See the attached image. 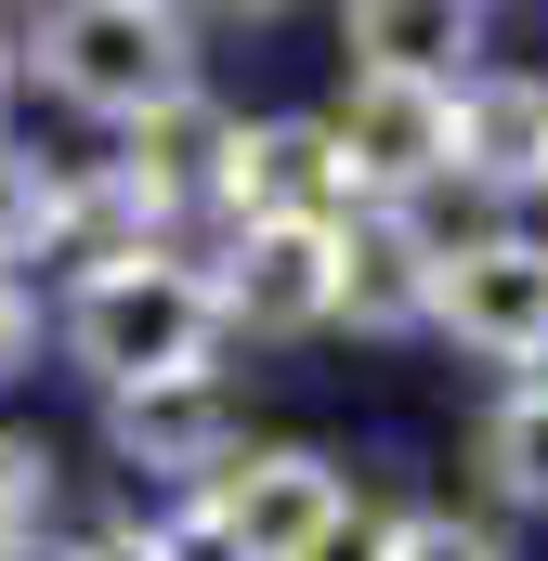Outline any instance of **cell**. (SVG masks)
Here are the masks:
<instances>
[{"label":"cell","instance_id":"obj_19","mask_svg":"<svg viewBox=\"0 0 548 561\" xmlns=\"http://www.w3.org/2000/svg\"><path fill=\"white\" fill-rule=\"evenodd\" d=\"M26 561H79V549H66V536H53V549H26Z\"/></svg>","mask_w":548,"mask_h":561},{"label":"cell","instance_id":"obj_11","mask_svg":"<svg viewBox=\"0 0 548 561\" xmlns=\"http://www.w3.org/2000/svg\"><path fill=\"white\" fill-rule=\"evenodd\" d=\"M327 39H340V66L431 79V92H457V79L496 66V13H483V0H340Z\"/></svg>","mask_w":548,"mask_h":561},{"label":"cell","instance_id":"obj_8","mask_svg":"<svg viewBox=\"0 0 548 561\" xmlns=\"http://www.w3.org/2000/svg\"><path fill=\"white\" fill-rule=\"evenodd\" d=\"M327 131H340V157H353L366 209H444V170H457V92L379 79V66H340Z\"/></svg>","mask_w":548,"mask_h":561},{"label":"cell","instance_id":"obj_17","mask_svg":"<svg viewBox=\"0 0 548 561\" xmlns=\"http://www.w3.org/2000/svg\"><path fill=\"white\" fill-rule=\"evenodd\" d=\"M13 105H26V13H0V131H13Z\"/></svg>","mask_w":548,"mask_h":561},{"label":"cell","instance_id":"obj_15","mask_svg":"<svg viewBox=\"0 0 548 561\" xmlns=\"http://www.w3.org/2000/svg\"><path fill=\"white\" fill-rule=\"evenodd\" d=\"M66 549H79V561H183V549H170V510H144V496L92 510V523H79Z\"/></svg>","mask_w":548,"mask_h":561},{"label":"cell","instance_id":"obj_2","mask_svg":"<svg viewBox=\"0 0 548 561\" xmlns=\"http://www.w3.org/2000/svg\"><path fill=\"white\" fill-rule=\"evenodd\" d=\"M53 353L105 392H157V379H209L222 366V300H209V249H118L53 275Z\"/></svg>","mask_w":548,"mask_h":561},{"label":"cell","instance_id":"obj_14","mask_svg":"<svg viewBox=\"0 0 548 561\" xmlns=\"http://www.w3.org/2000/svg\"><path fill=\"white\" fill-rule=\"evenodd\" d=\"M379 561H523V549H510V523H483V510H457V496H392Z\"/></svg>","mask_w":548,"mask_h":561},{"label":"cell","instance_id":"obj_18","mask_svg":"<svg viewBox=\"0 0 548 561\" xmlns=\"http://www.w3.org/2000/svg\"><path fill=\"white\" fill-rule=\"evenodd\" d=\"M379 523H392V510L366 496V510H353V523H340V536H327V549H313V561H379Z\"/></svg>","mask_w":548,"mask_h":561},{"label":"cell","instance_id":"obj_10","mask_svg":"<svg viewBox=\"0 0 548 561\" xmlns=\"http://www.w3.org/2000/svg\"><path fill=\"white\" fill-rule=\"evenodd\" d=\"M457 222H470V209H366V222L340 236V340H366V353L431 340V287H444Z\"/></svg>","mask_w":548,"mask_h":561},{"label":"cell","instance_id":"obj_5","mask_svg":"<svg viewBox=\"0 0 548 561\" xmlns=\"http://www.w3.org/2000/svg\"><path fill=\"white\" fill-rule=\"evenodd\" d=\"M222 561H313L353 510H366V483H353V457L340 444H300V431H249V457L209 483V496H183Z\"/></svg>","mask_w":548,"mask_h":561},{"label":"cell","instance_id":"obj_1","mask_svg":"<svg viewBox=\"0 0 548 561\" xmlns=\"http://www.w3.org/2000/svg\"><path fill=\"white\" fill-rule=\"evenodd\" d=\"M26 92L92 144L144 131L157 105L209 92V13L183 0H39L26 13Z\"/></svg>","mask_w":548,"mask_h":561},{"label":"cell","instance_id":"obj_12","mask_svg":"<svg viewBox=\"0 0 548 561\" xmlns=\"http://www.w3.org/2000/svg\"><path fill=\"white\" fill-rule=\"evenodd\" d=\"M470 483H483V523H548V379L470 405Z\"/></svg>","mask_w":548,"mask_h":561},{"label":"cell","instance_id":"obj_7","mask_svg":"<svg viewBox=\"0 0 548 561\" xmlns=\"http://www.w3.org/2000/svg\"><path fill=\"white\" fill-rule=\"evenodd\" d=\"M209 300H222V353H313L340 340V236L313 222H249L209 236Z\"/></svg>","mask_w":548,"mask_h":561},{"label":"cell","instance_id":"obj_16","mask_svg":"<svg viewBox=\"0 0 548 561\" xmlns=\"http://www.w3.org/2000/svg\"><path fill=\"white\" fill-rule=\"evenodd\" d=\"M39 353H53V287H39V275H0V392L39 379Z\"/></svg>","mask_w":548,"mask_h":561},{"label":"cell","instance_id":"obj_13","mask_svg":"<svg viewBox=\"0 0 548 561\" xmlns=\"http://www.w3.org/2000/svg\"><path fill=\"white\" fill-rule=\"evenodd\" d=\"M66 457H53V431H13L0 419V561H26V549H53L66 523Z\"/></svg>","mask_w":548,"mask_h":561},{"label":"cell","instance_id":"obj_3","mask_svg":"<svg viewBox=\"0 0 548 561\" xmlns=\"http://www.w3.org/2000/svg\"><path fill=\"white\" fill-rule=\"evenodd\" d=\"M92 444H105L118 496H144V510H183V496H209V483L249 457V379H236V366H209V379L105 392V405H92Z\"/></svg>","mask_w":548,"mask_h":561},{"label":"cell","instance_id":"obj_9","mask_svg":"<svg viewBox=\"0 0 548 561\" xmlns=\"http://www.w3.org/2000/svg\"><path fill=\"white\" fill-rule=\"evenodd\" d=\"M444 196L470 222H536L548 209V66L496 53L483 79H457V170Z\"/></svg>","mask_w":548,"mask_h":561},{"label":"cell","instance_id":"obj_4","mask_svg":"<svg viewBox=\"0 0 548 561\" xmlns=\"http://www.w3.org/2000/svg\"><path fill=\"white\" fill-rule=\"evenodd\" d=\"M431 340L457 366H483L496 392L548 379V222H457L444 287H431Z\"/></svg>","mask_w":548,"mask_h":561},{"label":"cell","instance_id":"obj_6","mask_svg":"<svg viewBox=\"0 0 548 561\" xmlns=\"http://www.w3.org/2000/svg\"><path fill=\"white\" fill-rule=\"evenodd\" d=\"M249 222H313V236H353L366 222V183L327 131V105H249L222 144V196H209V236H249Z\"/></svg>","mask_w":548,"mask_h":561}]
</instances>
